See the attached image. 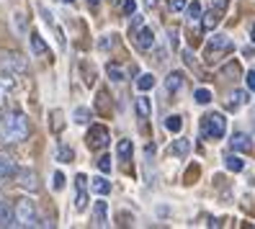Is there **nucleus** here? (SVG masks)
I'll return each instance as SVG.
<instances>
[{"label": "nucleus", "instance_id": "nucleus-10", "mask_svg": "<svg viewBox=\"0 0 255 229\" xmlns=\"http://www.w3.org/2000/svg\"><path fill=\"white\" fill-rule=\"evenodd\" d=\"M131 39H134V44H137V49H142V52H147V49L155 47V31H152V28H147V26L139 28V31L134 34Z\"/></svg>", "mask_w": 255, "mask_h": 229}, {"label": "nucleus", "instance_id": "nucleus-26", "mask_svg": "<svg viewBox=\"0 0 255 229\" xmlns=\"http://www.w3.org/2000/svg\"><path fill=\"white\" fill-rule=\"evenodd\" d=\"M106 72H109V78H111L114 83H122V80H124V70L119 67V65H114V62L106 65Z\"/></svg>", "mask_w": 255, "mask_h": 229}, {"label": "nucleus", "instance_id": "nucleus-11", "mask_svg": "<svg viewBox=\"0 0 255 229\" xmlns=\"http://www.w3.org/2000/svg\"><path fill=\"white\" fill-rule=\"evenodd\" d=\"M93 227H109V206L106 201H96L93 206Z\"/></svg>", "mask_w": 255, "mask_h": 229}, {"label": "nucleus", "instance_id": "nucleus-6", "mask_svg": "<svg viewBox=\"0 0 255 229\" xmlns=\"http://www.w3.org/2000/svg\"><path fill=\"white\" fill-rule=\"evenodd\" d=\"M85 142H88V147H91V149H106L109 142H111V134H109L106 126L93 124L91 129H88V134H85Z\"/></svg>", "mask_w": 255, "mask_h": 229}, {"label": "nucleus", "instance_id": "nucleus-5", "mask_svg": "<svg viewBox=\"0 0 255 229\" xmlns=\"http://www.w3.org/2000/svg\"><path fill=\"white\" fill-rule=\"evenodd\" d=\"M0 70L8 72V75H23V72L28 70V65H26V59H23L21 54H16V52H3V54H0Z\"/></svg>", "mask_w": 255, "mask_h": 229}, {"label": "nucleus", "instance_id": "nucleus-39", "mask_svg": "<svg viewBox=\"0 0 255 229\" xmlns=\"http://www.w3.org/2000/svg\"><path fill=\"white\" fill-rule=\"evenodd\" d=\"M199 178V167H188V173H186V183H196Z\"/></svg>", "mask_w": 255, "mask_h": 229}, {"label": "nucleus", "instance_id": "nucleus-30", "mask_svg": "<svg viewBox=\"0 0 255 229\" xmlns=\"http://www.w3.org/2000/svg\"><path fill=\"white\" fill-rule=\"evenodd\" d=\"M72 118H75V124H88V118H91V111H88V109H75Z\"/></svg>", "mask_w": 255, "mask_h": 229}, {"label": "nucleus", "instance_id": "nucleus-17", "mask_svg": "<svg viewBox=\"0 0 255 229\" xmlns=\"http://www.w3.org/2000/svg\"><path fill=\"white\" fill-rule=\"evenodd\" d=\"M31 52L39 54V57H49V47H47V41H44L36 31L31 34Z\"/></svg>", "mask_w": 255, "mask_h": 229}, {"label": "nucleus", "instance_id": "nucleus-35", "mask_svg": "<svg viewBox=\"0 0 255 229\" xmlns=\"http://www.w3.org/2000/svg\"><path fill=\"white\" fill-rule=\"evenodd\" d=\"M52 186H54V191H62L65 188V175L62 173H54V183H52Z\"/></svg>", "mask_w": 255, "mask_h": 229}, {"label": "nucleus", "instance_id": "nucleus-4", "mask_svg": "<svg viewBox=\"0 0 255 229\" xmlns=\"http://www.w3.org/2000/svg\"><path fill=\"white\" fill-rule=\"evenodd\" d=\"M232 49H235V41H232L230 36H224V34H214L212 39H209V44H206L204 62L212 65L214 59H219L222 54H227V52H232Z\"/></svg>", "mask_w": 255, "mask_h": 229}, {"label": "nucleus", "instance_id": "nucleus-12", "mask_svg": "<svg viewBox=\"0 0 255 229\" xmlns=\"http://www.w3.org/2000/svg\"><path fill=\"white\" fill-rule=\"evenodd\" d=\"M16 173H18L16 162H13L8 155H0V183L8 180V178H16Z\"/></svg>", "mask_w": 255, "mask_h": 229}, {"label": "nucleus", "instance_id": "nucleus-21", "mask_svg": "<svg viewBox=\"0 0 255 229\" xmlns=\"http://www.w3.org/2000/svg\"><path fill=\"white\" fill-rule=\"evenodd\" d=\"M131 152H134L131 139H122V142L116 144V155H119V160H131Z\"/></svg>", "mask_w": 255, "mask_h": 229}, {"label": "nucleus", "instance_id": "nucleus-37", "mask_svg": "<svg viewBox=\"0 0 255 229\" xmlns=\"http://www.w3.org/2000/svg\"><path fill=\"white\" fill-rule=\"evenodd\" d=\"M222 72H224V75H235V78H237V75H240V65H237V62H230Z\"/></svg>", "mask_w": 255, "mask_h": 229}, {"label": "nucleus", "instance_id": "nucleus-31", "mask_svg": "<svg viewBox=\"0 0 255 229\" xmlns=\"http://www.w3.org/2000/svg\"><path fill=\"white\" fill-rule=\"evenodd\" d=\"M193 98H196V103H201V106H206L209 101H212V93H209L206 88H199L196 93H193Z\"/></svg>", "mask_w": 255, "mask_h": 229}, {"label": "nucleus", "instance_id": "nucleus-44", "mask_svg": "<svg viewBox=\"0 0 255 229\" xmlns=\"http://www.w3.org/2000/svg\"><path fill=\"white\" fill-rule=\"evenodd\" d=\"M250 39H253V44H255V28H253V34H250Z\"/></svg>", "mask_w": 255, "mask_h": 229}, {"label": "nucleus", "instance_id": "nucleus-19", "mask_svg": "<svg viewBox=\"0 0 255 229\" xmlns=\"http://www.w3.org/2000/svg\"><path fill=\"white\" fill-rule=\"evenodd\" d=\"M91 188H93V193H98V196H109V193H111V183H109L106 178H93V180H91Z\"/></svg>", "mask_w": 255, "mask_h": 229}, {"label": "nucleus", "instance_id": "nucleus-8", "mask_svg": "<svg viewBox=\"0 0 255 229\" xmlns=\"http://www.w3.org/2000/svg\"><path fill=\"white\" fill-rule=\"evenodd\" d=\"M75 209L78 211L88 209V178L83 173L75 178Z\"/></svg>", "mask_w": 255, "mask_h": 229}, {"label": "nucleus", "instance_id": "nucleus-23", "mask_svg": "<svg viewBox=\"0 0 255 229\" xmlns=\"http://www.w3.org/2000/svg\"><path fill=\"white\" fill-rule=\"evenodd\" d=\"M137 88L142 90V93H144V90H152V88H155V75H152V72H144V75H139Z\"/></svg>", "mask_w": 255, "mask_h": 229}, {"label": "nucleus", "instance_id": "nucleus-33", "mask_svg": "<svg viewBox=\"0 0 255 229\" xmlns=\"http://www.w3.org/2000/svg\"><path fill=\"white\" fill-rule=\"evenodd\" d=\"M114 44H116V39H114V34H111V36H103L98 47H101L103 52H106V49H111V47H114Z\"/></svg>", "mask_w": 255, "mask_h": 229}, {"label": "nucleus", "instance_id": "nucleus-15", "mask_svg": "<svg viewBox=\"0 0 255 229\" xmlns=\"http://www.w3.org/2000/svg\"><path fill=\"white\" fill-rule=\"evenodd\" d=\"M188 152H191V142L188 139H175L168 147V155H173V157H186Z\"/></svg>", "mask_w": 255, "mask_h": 229}, {"label": "nucleus", "instance_id": "nucleus-32", "mask_svg": "<svg viewBox=\"0 0 255 229\" xmlns=\"http://www.w3.org/2000/svg\"><path fill=\"white\" fill-rule=\"evenodd\" d=\"M139 28H142V16H137V13H134V21H131V26H129V34L134 36Z\"/></svg>", "mask_w": 255, "mask_h": 229}, {"label": "nucleus", "instance_id": "nucleus-1", "mask_svg": "<svg viewBox=\"0 0 255 229\" xmlns=\"http://www.w3.org/2000/svg\"><path fill=\"white\" fill-rule=\"evenodd\" d=\"M28 134H31V124L21 111H13L0 118V144H18L28 139Z\"/></svg>", "mask_w": 255, "mask_h": 229}, {"label": "nucleus", "instance_id": "nucleus-27", "mask_svg": "<svg viewBox=\"0 0 255 229\" xmlns=\"http://www.w3.org/2000/svg\"><path fill=\"white\" fill-rule=\"evenodd\" d=\"M96 103H98V111H101L103 116H109V114H111V109H109V93H106V90H101V93H98Z\"/></svg>", "mask_w": 255, "mask_h": 229}, {"label": "nucleus", "instance_id": "nucleus-38", "mask_svg": "<svg viewBox=\"0 0 255 229\" xmlns=\"http://www.w3.org/2000/svg\"><path fill=\"white\" fill-rule=\"evenodd\" d=\"M170 10H175V13L186 10V0H170Z\"/></svg>", "mask_w": 255, "mask_h": 229}, {"label": "nucleus", "instance_id": "nucleus-24", "mask_svg": "<svg viewBox=\"0 0 255 229\" xmlns=\"http://www.w3.org/2000/svg\"><path fill=\"white\" fill-rule=\"evenodd\" d=\"M224 167L227 170H232V173H240L245 167V160H240L237 155H230V157H224Z\"/></svg>", "mask_w": 255, "mask_h": 229}, {"label": "nucleus", "instance_id": "nucleus-3", "mask_svg": "<svg viewBox=\"0 0 255 229\" xmlns=\"http://www.w3.org/2000/svg\"><path fill=\"white\" fill-rule=\"evenodd\" d=\"M224 131H227V118H224L222 114H206L201 118V136L209 142H217L224 136Z\"/></svg>", "mask_w": 255, "mask_h": 229}, {"label": "nucleus", "instance_id": "nucleus-25", "mask_svg": "<svg viewBox=\"0 0 255 229\" xmlns=\"http://www.w3.org/2000/svg\"><path fill=\"white\" fill-rule=\"evenodd\" d=\"M165 129L173 131V134H178V131L183 129V121H181V116H168V118H165Z\"/></svg>", "mask_w": 255, "mask_h": 229}, {"label": "nucleus", "instance_id": "nucleus-41", "mask_svg": "<svg viewBox=\"0 0 255 229\" xmlns=\"http://www.w3.org/2000/svg\"><path fill=\"white\" fill-rule=\"evenodd\" d=\"M245 80H248V88L255 93V70H253V72H248V78H245Z\"/></svg>", "mask_w": 255, "mask_h": 229}, {"label": "nucleus", "instance_id": "nucleus-2", "mask_svg": "<svg viewBox=\"0 0 255 229\" xmlns=\"http://www.w3.org/2000/svg\"><path fill=\"white\" fill-rule=\"evenodd\" d=\"M16 227H47V222L39 219L34 201H28V198H18V201H16Z\"/></svg>", "mask_w": 255, "mask_h": 229}, {"label": "nucleus", "instance_id": "nucleus-16", "mask_svg": "<svg viewBox=\"0 0 255 229\" xmlns=\"http://www.w3.org/2000/svg\"><path fill=\"white\" fill-rule=\"evenodd\" d=\"M181 85H183V72H170L168 78H165V90H168V93H178V90H181Z\"/></svg>", "mask_w": 255, "mask_h": 229}, {"label": "nucleus", "instance_id": "nucleus-40", "mask_svg": "<svg viewBox=\"0 0 255 229\" xmlns=\"http://www.w3.org/2000/svg\"><path fill=\"white\" fill-rule=\"evenodd\" d=\"M168 41H170V47H173V49H178V31H175V28H173V31H170Z\"/></svg>", "mask_w": 255, "mask_h": 229}, {"label": "nucleus", "instance_id": "nucleus-13", "mask_svg": "<svg viewBox=\"0 0 255 229\" xmlns=\"http://www.w3.org/2000/svg\"><path fill=\"white\" fill-rule=\"evenodd\" d=\"M0 227H16V209L8 201H0Z\"/></svg>", "mask_w": 255, "mask_h": 229}, {"label": "nucleus", "instance_id": "nucleus-14", "mask_svg": "<svg viewBox=\"0 0 255 229\" xmlns=\"http://www.w3.org/2000/svg\"><path fill=\"white\" fill-rule=\"evenodd\" d=\"M230 144H232V149H237V152H253V139L248 134H243V131H237L232 139H230Z\"/></svg>", "mask_w": 255, "mask_h": 229}, {"label": "nucleus", "instance_id": "nucleus-46", "mask_svg": "<svg viewBox=\"0 0 255 229\" xmlns=\"http://www.w3.org/2000/svg\"><path fill=\"white\" fill-rule=\"evenodd\" d=\"M62 3H72V0H62Z\"/></svg>", "mask_w": 255, "mask_h": 229}, {"label": "nucleus", "instance_id": "nucleus-22", "mask_svg": "<svg viewBox=\"0 0 255 229\" xmlns=\"http://www.w3.org/2000/svg\"><path fill=\"white\" fill-rule=\"evenodd\" d=\"M10 90H13V78H10V75H0V106L5 103Z\"/></svg>", "mask_w": 255, "mask_h": 229}, {"label": "nucleus", "instance_id": "nucleus-28", "mask_svg": "<svg viewBox=\"0 0 255 229\" xmlns=\"http://www.w3.org/2000/svg\"><path fill=\"white\" fill-rule=\"evenodd\" d=\"M186 10H188V21L193 23V21H201V3L199 0H193L191 5H186Z\"/></svg>", "mask_w": 255, "mask_h": 229}, {"label": "nucleus", "instance_id": "nucleus-36", "mask_svg": "<svg viewBox=\"0 0 255 229\" xmlns=\"http://www.w3.org/2000/svg\"><path fill=\"white\" fill-rule=\"evenodd\" d=\"M124 13L127 16H134V13H137V3H134V0H124Z\"/></svg>", "mask_w": 255, "mask_h": 229}, {"label": "nucleus", "instance_id": "nucleus-42", "mask_svg": "<svg viewBox=\"0 0 255 229\" xmlns=\"http://www.w3.org/2000/svg\"><path fill=\"white\" fill-rule=\"evenodd\" d=\"M144 5H147V8H155V5H157V0H144Z\"/></svg>", "mask_w": 255, "mask_h": 229}, {"label": "nucleus", "instance_id": "nucleus-34", "mask_svg": "<svg viewBox=\"0 0 255 229\" xmlns=\"http://www.w3.org/2000/svg\"><path fill=\"white\" fill-rule=\"evenodd\" d=\"M98 170L101 173H111V157H101L98 160Z\"/></svg>", "mask_w": 255, "mask_h": 229}, {"label": "nucleus", "instance_id": "nucleus-20", "mask_svg": "<svg viewBox=\"0 0 255 229\" xmlns=\"http://www.w3.org/2000/svg\"><path fill=\"white\" fill-rule=\"evenodd\" d=\"M134 109H137V116H139L142 121H147V118H149V111H152V109H149V98L139 96L137 101H134Z\"/></svg>", "mask_w": 255, "mask_h": 229}, {"label": "nucleus", "instance_id": "nucleus-9", "mask_svg": "<svg viewBox=\"0 0 255 229\" xmlns=\"http://www.w3.org/2000/svg\"><path fill=\"white\" fill-rule=\"evenodd\" d=\"M16 178H18V186L23 191H31V193L39 191V178H36V173L31 170V167H18Z\"/></svg>", "mask_w": 255, "mask_h": 229}, {"label": "nucleus", "instance_id": "nucleus-45", "mask_svg": "<svg viewBox=\"0 0 255 229\" xmlns=\"http://www.w3.org/2000/svg\"><path fill=\"white\" fill-rule=\"evenodd\" d=\"M111 3H114V5H119V3H122V0H111Z\"/></svg>", "mask_w": 255, "mask_h": 229}, {"label": "nucleus", "instance_id": "nucleus-43", "mask_svg": "<svg viewBox=\"0 0 255 229\" xmlns=\"http://www.w3.org/2000/svg\"><path fill=\"white\" fill-rule=\"evenodd\" d=\"M88 3H91V5H93V8H96V5H98V3H101V0H88Z\"/></svg>", "mask_w": 255, "mask_h": 229}, {"label": "nucleus", "instance_id": "nucleus-7", "mask_svg": "<svg viewBox=\"0 0 255 229\" xmlns=\"http://www.w3.org/2000/svg\"><path fill=\"white\" fill-rule=\"evenodd\" d=\"M224 10H227V0H217V5L209 10L206 16H201V28H204V31H212V28L222 21Z\"/></svg>", "mask_w": 255, "mask_h": 229}, {"label": "nucleus", "instance_id": "nucleus-29", "mask_svg": "<svg viewBox=\"0 0 255 229\" xmlns=\"http://www.w3.org/2000/svg\"><path fill=\"white\" fill-rule=\"evenodd\" d=\"M72 157H75V152H72L67 144H59V149H57V160H59V162H72Z\"/></svg>", "mask_w": 255, "mask_h": 229}, {"label": "nucleus", "instance_id": "nucleus-18", "mask_svg": "<svg viewBox=\"0 0 255 229\" xmlns=\"http://www.w3.org/2000/svg\"><path fill=\"white\" fill-rule=\"evenodd\" d=\"M245 103H248V93H245V90H235V93L230 96V101H227V109L237 111L240 106H245Z\"/></svg>", "mask_w": 255, "mask_h": 229}]
</instances>
